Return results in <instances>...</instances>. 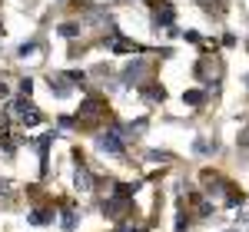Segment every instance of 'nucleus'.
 <instances>
[{
	"instance_id": "nucleus-1",
	"label": "nucleus",
	"mask_w": 249,
	"mask_h": 232,
	"mask_svg": "<svg viewBox=\"0 0 249 232\" xmlns=\"http://www.w3.org/2000/svg\"><path fill=\"white\" fill-rule=\"evenodd\" d=\"M93 146H96V153L120 159V156L126 153V136H123V126H120V123H113L110 130L96 133V136H93Z\"/></svg>"
},
{
	"instance_id": "nucleus-2",
	"label": "nucleus",
	"mask_w": 249,
	"mask_h": 232,
	"mask_svg": "<svg viewBox=\"0 0 249 232\" xmlns=\"http://www.w3.org/2000/svg\"><path fill=\"white\" fill-rule=\"evenodd\" d=\"M110 119V106H107V99L103 97H87L83 103H80V110H77V123H93V119Z\"/></svg>"
},
{
	"instance_id": "nucleus-3",
	"label": "nucleus",
	"mask_w": 249,
	"mask_h": 232,
	"mask_svg": "<svg viewBox=\"0 0 249 232\" xmlns=\"http://www.w3.org/2000/svg\"><path fill=\"white\" fill-rule=\"evenodd\" d=\"M10 110H17V123H20V126H40V123H43V113L30 103V97L10 103Z\"/></svg>"
},
{
	"instance_id": "nucleus-4",
	"label": "nucleus",
	"mask_w": 249,
	"mask_h": 232,
	"mask_svg": "<svg viewBox=\"0 0 249 232\" xmlns=\"http://www.w3.org/2000/svg\"><path fill=\"white\" fill-rule=\"evenodd\" d=\"M133 213V199H120V196H110L103 202V215L113 219V222H126V215Z\"/></svg>"
},
{
	"instance_id": "nucleus-5",
	"label": "nucleus",
	"mask_w": 249,
	"mask_h": 232,
	"mask_svg": "<svg viewBox=\"0 0 249 232\" xmlns=\"http://www.w3.org/2000/svg\"><path fill=\"white\" fill-rule=\"evenodd\" d=\"M57 139V130H47V133L37 139V153H40V176L50 173V146Z\"/></svg>"
},
{
	"instance_id": "nucleus-6",
	"label": "nucleus",
	"mask_w": 249,
	"mask_h": 232,
	"mask_svg": "<svg viewBox=\"0 0 249 232\" xmlns=\"http://www.w3.org/2000/svg\"><path fill=\"white\" fill-rule=\"evenodd\" d=\"M146 70H150V60H133V63H126L123 83H126V86H140L143 77H146Z\"/></svg>"
},
{
	"instance_id": "nucleus-7",
	"label": "nucleus",
	"mask_w": 249,
	"mask_h": 232,
	"mask_svg": "<svg viewBox=\"0 0 249 232\" xmlns=\"http://www.w3.org/2000/svg\"><path fill=\"white\" fill-rule=\"evenodd\" d=\"M47 83H50V93H53L57 99H67L70 93H73V83H70L67 73H47Z\"/></svg>"
},
{
	"instance_id": "nucleus-8",
	"label": "nucleus",
	"mask_w": 249,
	"mask_h": 232,
	"mask_svg": "<svg viewBox=\"0 0 249 232\" xmlns=\"http://www.w3.org/2000/svg\"><path fill=\"white\" fill-rule=\"evenodd\" d=\"M73 182H77V189L83 196H90L96 189V179H93V173H90V169H87V166H83V163H77V173H73Z\"/></svg>"
},
{
	"instance_id": "nucleus-9",
	"label": "nucleus",
	"mask_w": 249,
	"mask_h": 232,
	"mask_svg": "<svg viewBox=\"0 0 249 232\" xmlns=\"http://www.w3.org/2000/svg\"><path fill=\"white\" fill-rule=\"evenodd\" d=\"M77 202H63L60 206V229L63 232H77Z\"/></svg>"
},
{
	"instance_id": "nucleus-10",
	"label": "nucleus",
	"mask_w": 249,
	"mask_h": 232,
	"mask_svg": "<svg viewBox=\"0 0 249 232\" xmlns=\"http://www.w3.org/2000/svg\"><path fill=\"white\" fill-rule=\"evenodd\" d=\"M140 93L150 99V103H163V99H166V86L156 83V80H143V83H140Z\"/></svg>"
},
{
	"instance_id": "nucleus-11",
	"label": "nucleus",
	"mask_w": 249,
	"mask_h": 232,
	"mask_svg": "<svg viewBox=\"0 0 249 232\" xmlns=\"http://www.w3.org/2000/svg\"><path fill=\"white\" fill-rule=\"evenodd\" d=\"M173 20H176L173 7H156L153 10V27L156 30H173Z\"/></svg>"
},
{
	"instance_id": "nucleus-12",
	"label": "nucleus",
	"mask_w": 249,
	"mask_h": 232,
	"mask_svg": "<svg viewBox=\"0 0 249 232\" xmlns=\"http://www.w3.org/2000/svg\"><path fill=\"white\" fill-rule=\"evenodd\" d=\"M27 222H30V226H50V222H53V209H50V206H37V209L27 213Z\"/></svg>"
},
{
	"instance_id": "nucleus-13",
	"label": "nucleus",
	"mask_w": 249,
	"mask_h": 232,
	"mask_svg": "<svg viewBox=\"0 0 249 232\" xmlns=\"http://www.w3.org/2000/svg\"><path fill=\"white\" fill-rule=\"evenodd\" d=\"M223 196H226V206H230V209H236V206H243V202H246V196H243V189H236L232 182H226V189H223Z\"/></svg>"
},
{
	"instance_id": "nucleus-14",
	"label": "nucleus",
	"mask_w": 249,
	"mask_h": 232,
	"mask_svg": "<svg viewBox=\"0 0 249 232\" xmlns=\"http://www.w3.org/2000/svg\"><path fill=\"white\" fill-rule=\"evenodd\" d=\"M206 97H210L206 90H186V93H183V103H186V106H203Z\"/></svg>"
},
{
	"instance_id": "nucleus-15",
	"label": "nucleus",
	"mask_w": 249,
	"mask_h": 232,
	"mask_svg": "<svg viewBox=\"0 0 249 232\" xmlns=\"http://www.w3.org/2000/svg\"><path fill=\"white\" fill-rule=\"evenodd\" d=\"M40 50H43V43H40V40H27V43H20V50H17V57H34V53H40Z\"/></svg>"
},
{
	"instance_id": "nucleus-16",
	"label": "nucleus",
	"mask_w": 249,
	"mask_h": 232,
	"mask_svg": "<svg viewBox=\"0 0 249 232\" xmlns=\"http://www.w3.org/2000/svg\"><path fill=\"white\" fill-rule=\"evenodd\" d=\"M193 153L196 156H210V153H216V143H210V139H196V143H193Z\"/></svg>"
},
{
	"instance_id": "nucleus-17",
	"label": "nucleus",
	"mask_w": 249,
	"mask_h": 232,
	"mask_svg": "<svg viewBox=\"0 0 249 232\" xmlns=\"http://www.w3.org/2000/svg\"><path fill=\"white\" fill-rule=\"evenodd\" d=\"M60 37H67V40H73L80 33V23H60V30H57Z\"/></svg>"
},
{
	"instance_id": "nucleus-18",
	"label": "nucleus",
	"mask_w": 249,
	"mask_h": 232,
	"mask_svg": "<svg viewBox=\"0 0 249 232\" xmlns=\"http://www.w3.org/2000/svg\"><path fill=\"white\" fill-rule=\"evenodd\" d=\"M186 229H190V213L179 209V213H176V226H173V232H186Z\"/></svg>"
},
{
	"instance_id": "nucleus-19",
	"label": "nucleus",
	"mask_w": 249,
	"mask_h": 232,
	"mask_svg": "<svg viewBox=\"0 0 249 232\" xmlns=\"http://www.w3.org/2000/svg\"><path fill=\"white\" fill-rule=\"evenodd\" d=\"M14 193H17V186H14L10 179H0V199H10Z\"/></svg>"
},
{
	"instance_id": "nucleus-20",
	"label": "nucleus",
	"mask_w": 249,
	"mask_h": 232,
	"mask_svg": "<svg viewBox=\"0 0 249 232\" xmlns=\"http://www.w3.org/2000/svg\"><path fill=\"white\" fill-rule=\"evenodd\" d=\"M57 123L63 126V130H73V126H80L77 116H70V113H60V116H57Z\"/></svg>"
},
{
	"instance_id": "nucleus-21",
	"label": "nucleus",
	"mask_w": 249,
	"mask_h": 232,
	"mask_svg": "<svg viewBox=\"0 0 249 232\" xmlns=\"http://www.w3.org/2000/svg\"><path fill=\"white\" fill-rule=\"evenodd\" d=\"M17 90H20V97H30V93H34V80H30V77H27V80H20V86H17Z\"/></svg>"
},
{
	"instance_id": "nucleus-22",
	"label": "nucleus",
	"mask_w": 249,
	"mask_h": 232,
	"mask_svg": "<svg viewBox=\"0 0 249 232\" xmlns=\"http://www.w3.org/2000/svg\"><path fill=\"white\" fill-rule=\"evenodd\" d=\"M150 159H160V163H166L170 153H163V149H150Z\"/></svg>"
},
{
	"instance_id": "nucleus-23",
	"label": "nucleus",
	"mask_w": 249,
	"mask_h": 232,
	"mask_svg": "<svg viewBox=\"0 0 249 232\" xmlns=\"http://www.w3.org/2000/svg\"><path fill=\"white\" fill-rule=\"evenodd\" d=\"M183 37L190 40V43H199V33H196V30H186V33H183Z\"/></svg>"
},
{
	"instance_id": "nucleus-24",
	"label": "nucleus",
	"mask_w": 249,
	"mask_h": 232,
	"mask_svg": "<svg viewBox=\"0 0 249 232\" xmlns=\"http://www.w3.org/2000/svg\"><path fill=\"white\" fill-rule=\"evenodd\" d=\"M7 93H10V90H7V86H3V83H0V97H7Z\"/></svg>"
},
{
	"instance_id": "nucleus-25",
	"label": "nucleus",
	"mask_w": 249,
	"mask_h": 232,
	"mask_svg": "<svg viewBox=\"0 0 249 232\" xmlns=\"http://www.w3.org/2000/svg\"><path fill=\"white\" fill-rule=\"evenodd\" d=\"M243 83H246V86H249V73H246V77H243Z\"/></svg>"
},
{
	"instance_id": "nucleus-26",
	"label": "nucleus",
	"mask_w": 249,
	"mask_h": 232,
	"mask_svg": "<svg viewBox=\"0 0 249 232\" xmlns=\"http://www.w3.org/2000/svg\"><path fill=\"white\" fill-rule=\"evenodd\" d=\"M230 232H232V229H230Z\"/></svg>"
}]
</instances>
